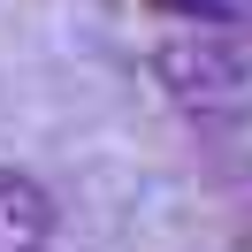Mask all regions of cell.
<instances>
[{
  "label": "cell",
  "mask_w": 252,
  "mask_h": 252,
  "mask_svg": "<svg viewBox=\"0 0 252 252\" xmlns=\"http://www.w3.org/2000/svg\"><path fill=\"white\" fill-rule=\"evenodd\" d=\"M160 16H184V23H221V8L229 0H153Z\"/></svg>",
  "instance_id": "obj_3"
},
{
  "label": "cell",
  "mask_w": 252,
  "mask_h": 252,
  "mask_svg": "<svg viewBox=\"0 0 252 252\" xmlns=\"http://www.w3.org/2000/svg\"><path fill=\"white\" fill-rule=\"evenodd\" d=\"M245 23H252V0H245Z\"/></svg>",
  "instance_id": "obj_4"
},
{
  "label": "cell",
  "mask_w": 252,
  "mask_h": 252,
  "mask_svg": "<svg viewBox=\"0 0 252 252\" xmlns=\"http://www.w3.org/2000/svg\"><path fill=\"white\" fill-rule=\"evenodd\" d=\"M153 77L168 84L176 107L214 115V107H237V99L252 92V46H245V38H229L221 23H184L176 38H160Z\"/></svg>",
  "instance_id": "obj_1"
},
{
  "label": "cell",
  "mask_w": 252,
  "mask_h": 252,
  "mask_svg": "<svg viewBox=\"0 0 252 252\" xmlns=\"http://www.w3.org/2000/svg\"><path fill=\"white\" fill-rule=\"evenodd\" d=\"M54 191L23 168H0V252H46L54 245Z\"/></svg>",
  "instance_id": "obj_2"
}]
</instances>
